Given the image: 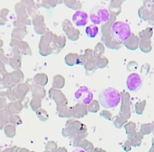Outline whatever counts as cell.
<instances>
[{"mask_svg": "<svg viewBox=\"0 0 154 152\" xmlns=\"http://www.w3.org/2000/svg\"><path fill=\"white\" fill-rule=\"evenodd\" d=\"M143 78L137 73H132L128 76L126 79V86L129 91L136 92L143 87Z\"/></svg>", "mask_w": 154, "mask_h": 152, "instance_id": "cell-5", "label": "cell"}, {"mask_svg": "<svg viewBox=\"0 0 154 152\" xmlns=\"http://www.w3.org/2000/svg\"><path fill=\"white\" fill-rule=\"evenodd\" d=\"M122 0H111L110 5H109V10L111 13H113L115 15L118 14L122 11V5H123Z\"/></svg>", "mask_w": 154, "mask_h": 152, "instance_id": "cell-7", "label": "cell"}, {"mask_svg": "<svg viewBox=\"0 0 154 152\" xmlns=\"http://www.w3.org/2000/svg\"><path fill=\"white\" fill-rule=\"evenodd\" d=\"M122 1H125V0H122Z\"/></svg>", "mask_w": 154, "mask_h": 152, "instance_id": "cell-12", "label": "cell"}, {"mask_svg": "<svg viewBox=\"0 0 154 152\" xmlns=\"http://www.w3.org/2000/svg\"><path fill=\"white\" fill-rule=\"evenodd\" d=\"M98 31H99V30H98V27H97V25L91 24V25H89V26L87 27V29H86V33H87V35H88V37L94 38V37H96V36L97 35Z\"/></svg>", "mask_w": 154, "mask_h": 152, "instance_id": "cell-9", "label": "cell"}, {"mask_svg": "<svg viewBox=\"0 0 154 152\" xmlns=\"http://www.w3.org/2000/svg\"><path fill=\"white\" fill-rule=\"evenodd\" d=\"M143 1H144V0H143Z\"/></svg>", "mask_w": 154, "mask_h": 152, "instance_id": "cell-13", "label": "cell"}, {"mask_svg": "<svg viewBox=\"0 0 154 152\" xmlns=\"http://www.w3.org/2000/svg\"><path fill=\"white\" fill-rule=\"evenodd\" d=\"M138 13H139L140 17L143 18V19H144V20H152L154 17L153 12L151 11L150 9L146 8L144 5H143V6H141V7L139 8Z\"/></svg>", "mask_w": 154, "mask_h": 152, "instance_id": "cell-8", "label": "cell"}, {"mask_svg": "<svg viewBox=\"0 0 154 152\" xmlns=\"http://www.w3.org/2000/svg\"><path fill=\"white\" fill-rule=\"evenodd\" d=\"M110 19V14L108 10L103 6H96L91 10L90 20L95 25L101 23H106Z\"/></svg>", "mask_w": 154, "mask_h": 152, "instance_id": "cell-3", "label": "cell"}, {"mask_svg": "<svg viewBox=\"0 0 154 152\" xmlns=\"http://www.w3.org/2000/svg\"><path fill=\"white\" fill-rule=\"evenodd\" d=\"M71 152H86V151H85V150H83L82 148H76V149H74V150H73Z\"/></svg>", "mask_w": 154, "mask_h": 152, "instance_id": "cell-11", "label": "cell"}, {"mask_svg": "<svg viewBox=\"0 0 154 152\" xmlns=\"http://www.w3.org/2000/svg\"><path fill=\"white\" fill-rule=\"evenodd\" d=\"M88 14L87 13L83 12V11H78L74 14L73 15V22L77 26H83L86 25L88 23Z\"/></svg>", "mask_w": 154, "mask_h": 152, "instance_id": "cell-6", "label": "cell"}, {"mask_svg": "<svg viewBox=\"0 0 154 152\" xmlns=\"http://www.w3.org/2000/svg\"><path fill=\"white\" fill-rule=\"evenodd\" d=\"M120 102L121 94L117 89L114 87H107L99 94V103L104 108H115L118 106Z\"/></svg>", "mask_w": 154, "mask_h": 152, "instance_id": "cell-1", "label": "cell"}, {"mask_svg": "<svg viewBox=\"0 0 154 152\" xmlns=\"http://www.w3.org/2000/svg\"><path fill=\"white\" fill-rule=\"evenodd\" d=\"M143 5L154 13V0H144Z\"/></svg>", "mask_w": 154, "mask_h": 152, "instance_id": "cell-10", "label": "cell"}, {"mask_svg": "<svg viewBox=\"0 0 154 152\" xmlns=\"http://www.w3.org/2000/svg\"><path fill=\"white\" fill-rule=\"evenodd\" d=\"M75 99L80 104L89 105L94 99V95L88 87L83 86L75 92Z\"/></svg>", "mask_w": 154, "mask_h": 152, "instance_id": "cell-4", "label": "cell"}, {"mask_svg": "<svg viewBox=\"0 0 154 152\" xmlns=\"http://www.w3.org/2000/svg\"><path fill=\"white\" fill-rule=\"evenodd\" d=\"M110 34L116 42L121 43L126 41L130 38L132 32L128 23L122 21H116L110 29Z\"/></svg>", "mask_w": 154, "mask_h": 152, "instance_id": "cell-2", "label": "cell"}]
</instances>
